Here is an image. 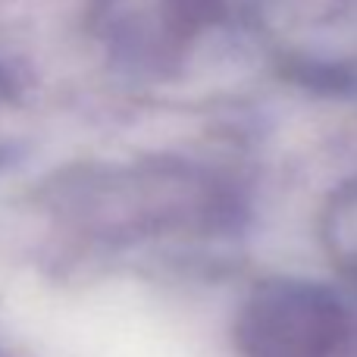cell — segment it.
Wrapping results in <instances>:
<instances>
[{"label":"cell","instance_id":"cell-3","mask_svg":"<svg viewBox=\"0 0 357 357\" xmlns=\"http://www.w3.org/2000/svg\"><path fill=\"white\" fill-rule=\"evenodd\" d=\"M235 348L241 357H357V317L326 285L273 276L241 301Z\"/></svg>","mask_w":357,"mask_h":357},{"label":"cell","instance_id":"cell-1","mask_svg":"<svg viewBox=\"0 0 357 357\" xmlns=\"http://www.w3.org/2000/svg\"><path fill=\"white\" fill-rule=\"evenodd\" d=\"M29 213L63 248L94 257H201L251 226V191L232 169L182 154L79 160L38 178Z\"/></svg>","mask_w":357,"mask_h":357},{"label":"cell","instance_id":"cell-2","mask_svg":"<svg viewBox=\"0 0 357 357\" xmlns=\"http://www.w3.org/2000/svg\"><path fill=\"white\" fill-rule=\"evenodd\" d=\"M238 0H88L85 29L116 73L169 82L226 29Z\"/></svg>","mask_w":357,"mask_h":357},{"label":"cell","instance_id":"cell-4","mask_svg":"<svg viewBox=\"0 0 357 357\" xmlns=\"http://www.w3.org/2000/svg\"><path fill=\"white\" fill-rule=\"evenodd\" d=\"M22 116H25V107H22L19 79L0 63V173L10 169L22 157V148H25Z\"/></svg>","mask_w":357,"mask_h":357}]
</instances>
